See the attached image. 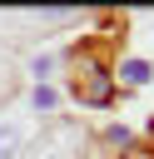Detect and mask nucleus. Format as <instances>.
<instances>
[{
	"instance_id": "f257e3e1",
	"label": "nucleus",
	"mask_w": 154,
	"mask_h": 159,
	"mask_svg": "<svg viewBox=\"0 0 154 159\" xmlns=\"http://www.w3.org/2000/svg\"><path fill=\"white\" fill-rule=\"evenodd\" d=\"M119 75H124L129 84H144V80H149V65H144V60H124V65H119Z\"/></svg>"
},
{
	"instance_id": "f03ea898",
	"label": "nucleus",
	"mask_w": 154,
	"mask_h": 159,
	"mask_svg": "<svg viewBox=\"0 0 154 159\" xmlns=\"http://www.w3.org/2000/svg\"><path fill=\"white\" fill-rule=\"evenodd\" d=\"M15 149H20V129L5 124V129H0V159H15Z\"/></svg>"
},
{
	"instance_id": "7ed1b4c3",
	"label": "nucleus",
	"mask_w": 154,
	"mask_h": 159,
	"mask_svg": "<svg viewBox=\"0 0 154 159\" xmlns=\"http://www.w3.org/2000/svg\"><path fill=\"white\" fill-rule=\"evenodd\" d=\"M35 109H55V89L40 84V89H35Z\"/></svg>"
},
{
	"instance_id": "20e7f679",
	"label": "nucleus",
	"mask_w": 154,
	"mask_h": 159,
	"mask_svg": "<svg viewBox=\"0 0 154 159\" xmlns=\"http://www.w3.org/2000/svg\"><path fill=\"white\" fill-rule=\"evenodd\" d=\"M134 159H144V154H134Z\"/></svg>"
}]
</instances>
